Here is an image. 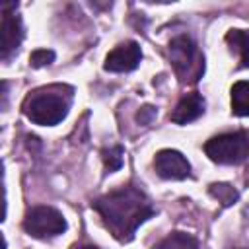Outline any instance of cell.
<instances>
[{
    "mask_svg": "<svg viewBox=\"0 0 249 249\" xmlns=\"http://www.w3.org/2000/svg\"><path fill=\"white\" fill-rule=\"evenodd\" d=\"M226 43L239 54V66L249 68V33L243 29H230L226 33Z\"/></svg>",
    "mask_w": 249,
    "mask_h": 249,
    "instance_id": "10",
    "label": "cell"
},
{
    "mask_svg": "<svg viewBox=\"0 0 249 249\" xmlns=\"http://www.w3.org/2000/svg\"><path fill=\"white\" fill-rule=\"evenodd\" d=\"M204 152L214 163L239 165L249 160V130L218 134L204 144Z\"/></svg>",
    "mask_w": 249,
    "mask_h": 249,
    "instance_id": "4",
    "label": "cell"
},
{
    "mask_svg": "<svg viewBox=\"0 0 249 249\" xmlns=\"http://www.w3.org/2000/svg\"><path fill=\"white\" fill-rule=\"evenodd\" d=\"M70 249H97V247H93V245H72Z\"/></svg>",
    "mask_w": 249,
    "mask_h": 249,
    "instance_id": "17",
    "label": "cell"
},
{
    "mask_svg": "<svg viewBox=\"0 0 249 249\" xmlns=\"http://www.w3.org/2000/svg\"><path fill=\"white\" fill-rule=\"evenodd\" d=\"M154 249H198V241L191 233L173 231L167 237H163L158 245H154Z\"/></svg>",
    "mask_w": 249,
    "mask_h": 249,
    "instance_id": "12",
    "label": "cell"
},
{
    "mask_svg": "<svg viewBox=\"0 0 249 249\" xmlns=\"http://www.w3.org/2000/svg\"><path fill=\"white\" fill-rule=\"evenodd\" d=\"M204 107H206L204 97H202L200 93L193 91V93H187V95H183V97L179 99V103H177L175 109L171 111L169 119H171L175 124H187V123L196 121V119L204 113Z\"/></svg>",
    "mask_w": 249,
    "mask_h": 249,
    "instance_id": "9",
    "label": "cell"
},
{
    "mask_svg": "<svg viewBox=\"0 0 249 249\" xmlns=\"http://www.w3.org/2000/svg\"><path fill=\"white\" fill-rule=\"evenodd\" d=\"M208 193H210L218 202H222L224 206L233 204V202L237 200V196H239V193H237L231 185H228V183H212V185L208 187Z\"/></svg>",
    "mask_w": 249,
    "mask_h": 249,
    "instance_id": "13",
    "label": "cell"
},
{
    "mask_svg": "<svg viewBox=\"0 0 249 249\" xmlns=\"http://www.w3.org/2000/svg\"><path fill=\"white\" fill-rule=\"evenodd\" d=\"M169 62L183 84H195L204 72V56L191 37L179 35L169 43Z\"/></svg>",
    "mask_w": 249,
    "mask_h": 249,
    "instance_id": "3",
    "label": "cell"
},
{
    "mask_svg": "<svg viewBox=\"0 0 249 249\" xmlns=\"http://www.w3.org/2000/svg\"><path fill=\"white\" fill-rule=\"evenodd\" d=\"M142 60V51L136 41H126L117 45L103 62V68L107 72H130L134 70Z\"/></svg>",
    "mask_w": 249,
    "mask_h": 249,
    "instance_id": "7",
    "label": "cell"
},
{
    "mask_svg": "<svg viewBox=\"0 0 249 249\" xmlns=\"http://www.w3.org/2000/svg\"><path fill=\"white\" fill-rule=\"evenodd\" d=\"M123 154H124V150H123L121 146H111V148H105V150L101 152L103 165H105V169H107L109 173L121 169V165H123Z\"/></svg>",
    "mask_w": 249,
    "mask_h": 249,
    "instance_id": "14",
    "label": "cell"
},
{
    "mask_svg": "<svg viewBox=\"0 0 249 249\" xmlns=\"http://www.w3.org/2000/svg\"><path fill=\"white\" fill-rule=\"evenodd\" d=\"M231 113L237 117H249V82H235L230 89Z\"/></svg>",
    "mask_w": 249,
    "mask_h": 249,
    "instance_id": "11",
    "label": "cell"
},
{
    "mask_svg": "<svg viewBox=\"0 0 249 249\" xmlns=\"http://www.w3.org/2000/svg\"><path fill=\"white\" fill-rule=\"evenodd\" d=\"M21 226L31 237L51 239L66 230V220L53 206H33L27 210Z\"/></svg>",
    "mask_w": 249,
    "mask_h": 249,
    "instance_id": "5",
    "label": "cell"
},
{
    "mask_svg": "<svg viewBox=\"0 0 249 249\" xmlns=\"http://www.w3.org/2000/svg\"><path fill=\"white\" fill-rule=\"evenodd\" d=\"M74 89L64 84H51L37 88L27 93V97L21 103L23 115L41 126H53L58 124L72 105Z\"/></svg>",
    "mask_w": 249,
    "mask_h": 249,
    "instance_id": "2",
    "label": "cell"
},
{
    "mask_svg": "<svg viewBox=\"0 0 249 249\" xmlns=\"http://www.w3.org/2000/svg\"><path fill=\"white\" fill-rule=\"evenodd\" d=\"M156 173L161 179H187L191 175V163L177 150H160L154 158Z\"/></svg>",
    "mask_w": 249,
    "mask_h": 249,
    "instance_id": "8",
    "label": "cell"
},
{
    "mask_svg": "<svg viewBox=\"0 0 249 249\" xmlns=\"http://www.w3.org/2000/svg\"><path fill=\"white\" fill-rule=\"evenodd\" d=\"M91 208L99 214L103 226L115 239L126 243L134 237L140 224L154 216V206L146 193L134 185L111 191L91 202Z\"/></svg>",
    "mask_w": 249,
    "mask_h": 249,
    "instance_id": "1",
    "label": "cell"
},
{
    "mask_svg": "<svg viewBox=\"0 0 249 249\" xmlns=\"http://www.w3.org/2000/svg\"><path fill=\"white\" fill-rule=\"evenodd\" d=\"M18 4H2V31H0V56L8 62L23 41V23L16 14Z\"/></svg>",
    "mask_w": 249,
    "mask_h": 249,
    "instance_id": "6",
    "label": "cell"
},
{
    "mask_svg": "<svg viewBox=\"0 0 249 249\" xmlns=\"http://www.w3.org/2000/svg\"><path fill=\"white\" fill-rule=\"evenodd\" d=\"M54 60V53L51 49H37L29 54V64L33 68H43V66H49L51 62Z\"/></svg>",
    "mask_w": 249,
    "mask_h": 249,
    "instance_id": "15",
    "label": "cell"
},
{
    "mask_svg": "<svg viewBox=\"0 0 249 249\" xmlns=\"http://www.w3.org/2000/svg\"><path fill=\"white\" fill-rule=\"evenodd\" d=\"M156 115V109L154 107H150V105H146V107H142L138 113H136V119L142 123V124H148L150 121H152V117Z\"/></svg>",
    "mask_w": 249,
    "mask_h": 249,
    "instance_id": "16",
    "label": "cell"
}]
</instances>
